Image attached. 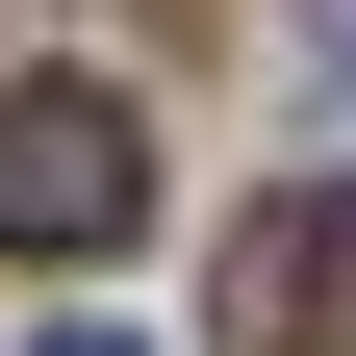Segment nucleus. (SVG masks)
<instances>
[{"mask_svg": "<svg viewBox=\"0 0 356 356\" xmlns=\"http://www.w3.org/2000/svg\"><path fill=\"white\" fill-rule=\"evenodd\" d=\"M153 229V127H127V76H0V254L26 280H76V254Z\"/></svg>", "mask_w": 356, "mask_h": 356, "instance_id": "f257e3e1", "label": "nucleus"}, {"mask_svg": "<svg viewBox=\"0 0 356 356\" xmlns=\"http://www.w3.org/2000/svg\"><path fill=\"white\" fill-rule=\"evenodd\" d=\"M229 356H356V178L229 229Z\"/></svg>", "mask_w": 356, "mask_h": 356, "instance_id": "f03ea898", "label": "nucleus"}, {"mask_svg": "<svg viewBox=\"0 0 356 356\" xmlns=\"http://www.w3.org/2000/svg\"><path fill=\"white\" fill-rule=\"evenodd\" d=\"M26 356H153V331H26Z\"/></svg>", "mask_w": 356, "mask_h": 356, "instance_id": "7ed1b4c3", "label": "nucleus"}, {"mask_svg": "<svg viewBox=\"0 0 356 356\" xmlns=\"http://www.w3.org/2000/svg\"><path fill=\"white\" fill-rule=\"evenodd\" d=\"M331 76H356V0H331Z\"/></svg>", "mask_w": 356, "mask_h": 356, "instance_id": "20e7f679", "label": "nucleus"}]
</instances>
